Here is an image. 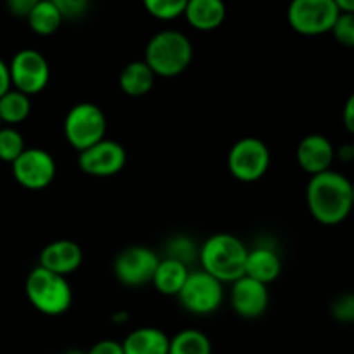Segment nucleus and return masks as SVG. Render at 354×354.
<instances>
[{
    "instance_id": "1",
    "label": "nucleus",
    "mask_w": 354,
    "mask_h": 354,
    "mask_svg": "<svg viewBox=\"0 0 354 354\" xmlns=\"http://www.w3.org/2000/svg\"><path fill=\"white\" fill-rule=\"evenodd\" d=\"M306 206L315 221L335 227L348 220L354 206L351 180L335 169L311 176L306 187Z\"/></svg>"
},
{
    "instance_id": "2",
    "label": "nucleus",
    "mask_w": 354,
    "mask_h": 354,
    "mask_svg": "<svg viewBox=\"0 0 354 354\" xmlns=\"http://www.w3.org/2000/svg\"><path fill=\"white\" fill-rule=\"evenodd\" d=\"M248 245L234 234H214L199 245L201 270L221 283H232L244 277Z\"/></svg>"
},
{
    "instance_id": "3",
    "label": "nucleus",
    "mask_w": 354,
    "mask_h": 354,
    "mask_svg": "<svg viewBox=\"0 0 354 354\" xmlns=\"http://www.w3.org/2000/svg\"><path fill=\"white\" fill-rule=\"evenodd\" d=\"M194 47L190 38L178 30H161L145 45L144 62L161 78H175L190 68Z\"/></svg>"
},
{
    "instance_id": "4",
    "label": "nucleus",
    "mask_w": 354,
    "mask_h": 354,
    "mask_svg": "<svg viewBox=\"0 0 354 354\" xmlns=\"http://www.w3.org/2000/svg\"><path fill=\"white\" fill-rule=\"evenodd\" d=\"M24 290L31 306L47 317L64 315L73 303V290L68 279L41 266L31 270Z\"/></svg>"
},
{
    "instance_id": "5",
    "label": "nucleus",
    "mask_w": 354,
    "mask_h": 354,
    "mask_svg": "<svg viewBox=\"0 0 354 354\" xmlns=\"http://www.w3.org/2000/svg\"><path fill=\"white\" fill-rule=\"evenodd\" d=\"M64 137L75 151L82 152L106 138L107 118L93 102H78L66 113Z\"/></svg>"
},
{
    "instance_id": "6",
    "label": "nucleus",
    "mask_w": 354,
    "mask_h": 354,
    "mask_svg": "<svg viewBox=\"0 0 354 354\" xmlns=\"http://www.w3.org/2000/svg\"><path fill=\"white\" fill-rule=\"evenodd\" d=\"M228 171L242 183H254L268 173L272 152L258 137H242L228 151Z\"/></svg>"
},
{
    "instance_id": "7",
    "label": "nucleus",
    "mask_w": 354,
    "mask_h": 354,
    "mask_svg": "<svg viewBox=\"0 0 354 354\" xmlns=\"http://www.w3.org/2000/svg\"><path fill=\"white\" fill-rule=\"evenodd\" d=\"M180 306L197 317H207L220 310L225 299L223 283L204 270H190L185 283L176 294Z\"/></svg>"
},
{
    "instance_id": "8",
    "label": "nucleus",
    "mask_w": 354,
    "mask_h": 354,
    "mask_svg": "<svg viewBox=\"0 0 354 354\" xmlns=\"http://www.w3.org/2000/svg\"><path fill=\"white\" fill-rule=\"evenodd\" d=\"M339 14L334 0H290L287 23L303 37H320L330 33Z\"/></svg>"
},
{
    "instance_id": "9",
    "label": "nucleus",
    "mask_w": 354,
    "mask_h": 354,
    "mask_svg": "<svg viewBox=\"0 0 354 354\" xmlns=\"http://www.w3.org/2000/svg\"><path fill=\"white\" fill-rule=\"evenodd\" d=\"M10 85L24 95H38L50 82V66L45 55L35 48L16 52L9 62Z\"/></svg>"
},
{
    "instance_id": "10",
    "label": "nucleus",
    "mask_w": 354,
    "mask_h": 354,
    "mask_svg": "<svg viewBox=\"0 0 354 354\" xmlns=\"http://www.w3.org/2000/svg\"><path fill=\"white\" fill-rule=\"evenodd\" d=\"M12 176L23 189L44 190L54 182L57 165L54 156L40 147H26L10 165Z\"/></svg>"
},
{
    "instance_id": "11",
    "label": "nucleus",
    "mask_w": 354,
    "mask_h": 354,
    "mask_svg": "<svg viewBox=\"0 0 354 354\" xmlns=\"http://www.w3.org/2000/svg\"><path fill=\"white\" fill-rule=\"evenodd\" d=\"M158 252L145 245H130L118 252L113 263L114 277L127 287H144L151 283L156 266L159 263Z\"/></svg>"
},
{
    "instance_id": "12",
    "label": "nucleus",
    "mask_w": 354,
    "mask_h": 354,
    "mask_svg": "<svg viewBox=\"0 0 354 354\" xmlns=\"http://www.w3.org/2000/svg\"><path fill=\"white\" fill-rule=\"evenodd\" d=\"M127 165V151L111 138H102L92 147L78 152V166L85 175L93 178H109L118 175Z\"/></svg>"
},
{
    "instance_id": "13",
    "label": "nucleus",
    "mask_w": 354,
    "mask_h": 354,
    "mask_svg": "<svg viewBox=\"0 0 354 354\" xmlns=\"http://www.w3.org/2000/svg\"><path fill=\"white\" fill-rule=\"evenodd\" d=\"M230 304L235 313L245 320H254L263 317L270 306V290L268 286L249 277H241L232 282L230 289Z\"/></svg>"
},
{
    "instance_id": "14",
    "label": "nucleus",
    "mask_w": 354,
    "mask_h": 354,
    "mask_svg": "<svg viewBox=\"0 0 354 354\" xmlns=\"http://www.w3.org/2000/svg\"><path fill=\"white\" fill-rule=\"evenodd\" d=\"M296 159L303 171L315 176L318 173L332 169V162L335 161V147L325 135H306L297 144Z\"/></svg>"
},
{
    "instance_id": "15",
    "label": "nucleus",
    "mask_w": 354,
    "mask_h": 354,
    "mask_svg": "<svg viewBox=\"0 0 354 354\" xmlns=\"http://www.w3.org/2000/svg\"><path fill=\"white\" fill-rule=\"evenodd\" d=\"M38 266L57 273L61 277H68L75 273L83 263V251L80 244L68 239L54 241L45 245L38 258Z\"/></svg>"
},
{
    "instance_id": "16",
    "label": "nucleus",
    "mask_w": 354,
    "mask_h": 354,
    "mask_svg": "<svg viewBox=\"0 0 354 354\" xmlns=\"http://www.w3.org/2000/svg\"><path fill=\"white\" fill-rule=\"evenodd\" d=\"M280 273H282V259L272 245H258L249 249L244 268L245 277L270 286L279 279Z\"/></svg>"
},
{
    "instance_id": "17",
    "label": "nucleus",
    "mask_w": 354,
    "mask_h": 354,
    "mask_svg": "<svg viewBox=\"0 0 354 354\" xmlns=\"http://www.w3.org/2000/svg\"><path fill=\"white\" fill-rule=\"evenodd\" d=\"M183 17L194 30L213 31L227 19V6L223 0H189Z\"/></svg>"
},
{
    "instance_id": "18",
    "label": "nucleus",
    "mask_w": 354,
    "mask_h": 354,
    "mask_svg": "<svg viewBox=\"0 0 354 354\" xmlns=\"http://www.w3.org/2000/svg\"><path fill=\"white\" fill-rule=\"evenodd\" d=\"M124 354H168L169 337L158 327H138L121 341Z\"/></svg>"
},
{
    "instance_id": "19",
    "label": "nucleus",
    "mask_w": 354,
    "mask_h": 354,
    "mask_svg": "<svg viewBox=\"0 0 354 354\" xmlns=\"http://www.w3.org/2000/svg\"><path fill=\"white\" fill-rule=\"evenodd\" d=\"M118 83H120V88L124 95L138 99V97H144L151 92L156 83V75L145 64L144 59L131 61L121 69Z\"/></svg>"
},
{
    "instance_id": "20",
    "label": "nucleus",
    "mask_w": 354,
    "mask_h": 354,
    "mask_svg": "<svg viewBox=\"0 0 354 354\" xmlns=\"http://www.w3.org/2000/svg\"><path fill=\"white\" fill-rule=\"evenodd\" d=\"M189 273L190 268L187 265H183V263L171 258H162L159 259L158 266H156V272L151 283L162 296L176 297V294L180 292V289L185 283Z\"/></svg>"
},
{
    "instance_id": "21",
    "label": "nucleus",
    "mask_w": 354,
    "mask_h": 354,
    "mask_svg": "<svg viewBox=\"0 0 354 354\" xmlns=\"http://www.w3.org/2000/svg\"><path fill=\"white\" fill-rule=\"evenodd\" d=\"M30 30L38 37H50L62 26L64 19L50 0H40L26 17Z\"/></svg>"
},
{
    "instance_id": "22",
    "label": "nucleus",
    "mask_w": 354,
    "mask_h": 354,
    "mask_svg": "<svg viewBox=\"0 0 354 354\" xmlns=\"http://www.w3.org/2000/svg\"><path fill=\"white\" fill-rule=\"evenodd\" d=\"M31 113V97L10 88L0 97V121L3 127H17Z\"/></svg>"
},
{
    "instance_id": "23",
    "label": "nucleus",
    "mask_w": 354,
    "mask_h": 354,
    "mask_svg": "<svg viewBox=\"0 0 354 354\" xmlns=\"http://www.w3.org/2000/svg\"><path fill=\"white\" fill-rule=\"evenodd\" d=\"M168 354H213V346L203 330L183 328L169 337Z\"/></svg>"
},
{
    "instance_id": "24",
    "label": "nucleus",
    "mask_w": 354,
    "mask_h": 354,
    "mask_svg": "<svg viewBox=\"0 0 354 354\" xmlns=\"http://www.w3.org/2000/svg\"><path fill=\"white\" fill-rule=\"evenodd\" d=\"M165 258L176 259V261L183 263V265H187L190 268V265L199 259V244L192 237H189V235H173L166 242Z\"/></svg>"
},
{
    "instance_id": "25",
    "label": "nucleus",
    "mask_w": 354,
    "mask_h": 354,
    "mask_svg": "<svg viewBox=\"0 0 354 354\" xmlns=\"http://www.w3.org/2000/svg\"><path fill=\"white\" fill-rule=\"evenodd\" d=\"M26 149L23 133L16 127H0V161L12 165Z\"/></svg>"
},
{
    "instance_id": "26",
    "label": "nucleus",
    "mask_w": 354,
    "mask_h": 354,
    "mask_svg": "<svg viewBox=\"0 0 354 354\" xmlns=\"http://www.w3.org/2000/svg\"><path fill=\"white\" fill-rule=\"evenodd\" d=\"M189 0H142L149 16L159 21H173L183 16Z\"/></svg>"
},
{
    "instance_id": "27",
    "label": "nucleus",
    "mask_w": 354,
    "mask_h": 354,
    "mask_svg": "<svg viewBox=\"0 0 354 354\" xmlns=\"http://www.w3.org/2000/svg\"><path fill=\"white\" fill-rule=\"evenodd\" d=\"M332 37L344 47H354V14L341 12L330 30Z\"/></svg>"
},
{
    "instance_id": "28",
    "label": "nucleus",
    "mask_w": 354,
    "mask_h": 354,
    "mask_svg": "<svg viewBox=\"0 0 354 354\" xmlns=\"http://www.w3.org/2000/svg\"><path fill=\"white\" fill-rule=\"evenodd\" d=\"M64 21L80 19L88 10L90 0H50Z\"/></svg>"
},
{
    "instance_id": "29",
    "label": "nucleus",
    "mask_w": 354,
    "mask_h": 354,
    "mask_svg": "<svg viewBox=\"0 0 354 354\" xmlns=\"http://www.w3.org/2000/svg\"><path fill=\"white\" fill-rule=\"evenodd\" d=\"M332 315L337 322L342 324H351L354 320V297L351 294L341 296L334 304H332Z\"/></svg>"
},
{
    "instance_id": "30",
    "label": "nucleus",
    "mask_w": 354,
    "mask_h": 354,
    "mask_svg": "<svg viewBox=\"0 0 354 354\" xmlns=\"http://www.w3.org/2000/svg\"><path fill=\"white\" fill-rule=\"evenodd\" d=\"M38 2L40 0H6L9 12L14 17H19V19H26Z\"/></svg>"
},
{
    "instance_id": "31",
    "label": "nucleus",
    "mask_w": 354,
    "mask_h": 354,
    "mask_svg": "<svg viewBox=\"0 0 354 354\" xmlns=\"http://www.w3.org/2000/svg\"><path fill=\"white\" fill-rule=\"evenodd\" d=\"M86 354H124L123 346L120 341H114V339H104V341L95 342L92 348L86 351Z\"/></svg>"
},
{
    "instance_id": "32",
    "label": "nucleus",
    "mask_w": 354,
    "mask_h": 354,
    "mask_svg": "<svg viewBox=\"0 0 354 354\" xmlns=\"http://www.w3.org/2000/svg\"><path fill=\"white\" fill-rule=\"evenodd\" d=\"M10 88H12V85H10L9 64L0 57V97H2L3 93L9 92Z\"/></svg>"
},
{
    "instance_id": "33",
    "label": "nucleus",
    "mask_w": 354,
    "mask_h": 354,
    "mask_svg": "<svg viewBox=\"0 0 354 354\" xmlns=\"http://www.w3.org/2000/svg\"><path fill=\"white\" fill-rule=\"evenodd\" d=\"M342 120H344V127L349 133L354 131V97L351 95L348 99L344 106V114H342Z\"/></svg>"
},
{
    "instance_id": "34",
    "label": "nucleus",
    "mask_w": 354,
    "mask_h": 354,
    "mask_svg": "<svg viewBox=\"0 0 354 354\" xmlns=\"http://www.w3.org/2000/svg\"><path fill=\"white\" fill-rule=\"evenodd\" d=\"M335 158H339V159H341V161H344V162L353 161L354 147H353L351 144L341 145V147H339V149H335Z\"/></svg>"
},
{
    "instance_id": "35",
    "label": "nucleus",
    "mask_w": 354,
    "mask_h": 354,
    "mask_svg": "<svg viewBox=\"0 0 354 354\" xmlns=\"http://www.w3.org/2000/svg\"><path fill=\"white\" fill-rule=\"evenodd\" d=\"M334 3L339 9V12L354 14V0H334Z\"/></svg>"
},
{
    "instance_id": "36",
    "label": "nucleus",
    "mask_w": 354,
    "mask_h": 354,
    "mask_svg": "<svg viewBox=\"0 0 354 354\" xmlns=\"http://www.w3.org/2000/svg\"><path fill=\"white\" fill-rule=\"evenodd\" d=\"M64 354H86V351H82V349H69Z\"/></svg>"
},
{
    "instance_id": "37",
    "label": "nucleus",
    "mask_w": 354,
    "mask_h": 354,
    "mask_svg": "<svg viewBox=\"0 0 354 354\" xmlns=\"http://www.w3.org/2000/svg\"><path fill=\"white\" fill-rule=\"evenodd\" d=\"M0 127H2V121H0Z\"/></svg>"
}]
</instances>
